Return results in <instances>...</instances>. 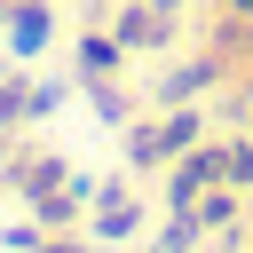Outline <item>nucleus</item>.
<instances>
[{
	"instance_id": "1",
	"label": "nucleus",
	"mask_w": 253,
	"mask_h": 253,
	"mask_svg": "<svg viewBox=\"0 0 253 253\" xmlns=\"http://www.w3.org/2000/svg\"><path fill=\"white\" fill-rule=\"evenodd\" d=\"M47 40V16L40 8H16V47H40Z\"/></svg>"
},
{
	"instance_id": "3",
	"label": "nucleus",
	"mask_w": 253,
	"mask_h": 253,
	"mask_svg": "<svg viewBox=\"0 0 253 253\" xmlns=\"http://www.w3.org/2000/svg\"><path fill=\"white\" fill-rule=\"evenodd\" d=\"M237 8H253V0H237Z\"/></svg>"
},
{
	"instance_id": "2",
	"label": "nucleus",
	"mask_w": 253,
	"mask_h": 253,
	"mask_svg": "<svg viewBox=\"0 0 253 253\" xmlns=\"http://www.w3.org/2000/svg\"><path fill=\"white\" fill-rule=\"evenodd\" d=\"M206 174H213V158H190V166H182V182H174V198H190V190H198Z\"/></svg>"
}]
</instances>
